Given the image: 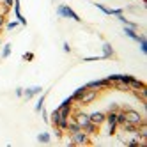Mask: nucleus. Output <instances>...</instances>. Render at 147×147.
<instances>
[{"label":"nucleus","instance_id":"1","mask_svg":"<svg viewBox=\"0 0 147 147\" xmlns=\"http://www.w3.org/2000/svg\"><path fill=\"white\" fill-rule=\"evenodd\" d=\"M124 122H131V124H135V126H140L142 122H144V119H142V113H138L136 110H131V108H128V110H124Z\"/></svg>","mask_w":147,"mask_h":147},{"label":"nucleus","instance_id":"2","mask_svg":"<svg viewBox=\"0 0 147 147\" xmlns=\"http://www.w3.org/2000/svg\"><path fill=\"white\" fill-rule=\"evenodd\" d=\"M57 14L62 16V18H71V20H75V22H82V18H80L75 11H73L69 5H64V4L57 7Z\"/></svg>","mask_w":147,"mask_h":147},{"label":"nucleus","instance_id":"3","mask_svg":"<svg viewBox=\"0 0 147 147\" xmlns=\"http://www.w3.org/2000/svg\"><path fill=\"white\" fill-rule=\"evenodd\" d=\"M71 142L75 145H90V135H87L85 131H78L71 135Z\"/></svg>","mask_w":147,"mask_h":147},{"label":"nucleus","instance_id":"4","mask_svg":"<svg viewBox=\"0 0 147 147\" xmlns=\"http://www.w3.org/2000/svg\"><path fill=\"white\" fill-rule=\"evenodd\" d=\"M85 89H92V90H99V89H108L112 87V82L108 78H103V80H94V82H89L83 85Z\"/></svg>","mask_w":147,"mask_h":147},{"label":"nucleus","instance_id":"5","mask_svg":"<svg viewBox=\"0 0 147 147\" xmlns=\"http://www.w3.org/2000/svg\"><path fill=\"white\" fill-rule=\"evenodd\" d=\"M98 98V90H92V89H85V92L82 94V98L78 99L82 105H89V103H92L94 99Z\"/></svg>","mask_w":147,"mask_h":147},{"label":"nucleus","instance_id":"6","mask_svg":"<svg viewBox=\"0 0 147 147\" xmlns=\"http://www.w3.org/2000/svg\"><path fill=\"white\" fill-rule=\"evenodd\" d=\"M89 119H90L94 124L101 126L105 121H107V113H103V112H92V113H89Z\"/></svg>","mask_w":147,"mask_h":147},{"label":"nucleus","instance_id":"7","mask_svg":"<svg viewBox=\"0 0 147 147\" xmlns=\"http://www.w3.org/2000/svg\"><path fill=\"white\" fill-rule=\"evenodd\" d=\"M43 92V87H30V89H23V96L25 99H32L36 94H41Z\"/></svg>","mask_w":147,"mask_h":147},{"label":"nucleus","instance_id":"8","mask_svg":"<svg viewBox=\"0 0 147 147\" xmlns=\"http://www.w3.org/2000/svg\"><path fill=\"white\" fill-rule=\"evenodd\" d=\"M103 59H115V50L110 43H103Z\"/></svg>","mask_w":147,"mask_h":147},{"label":"nucleus","instance_id":"9","mask_svg":"<svg viewBox=\"0 0 147 147\" xmlns=\"http://www.w3.org/2000/svg\"><path fill=\"white\" fill-rule=\"evenodd\" d=\"M82 131H85L87 135H96V133H98V124H94L92 121H89V122L82 128Z\"/></svg>","mask_w":147,"mask_h":147},{"label":"nucleus","instance_id":"10","mask_svg":"<svg viewBox=\"0 0 147 147\" xmlns=\"http://www.w3.org/2000/svg\"><path fill=\"white\" fill-rule=\"evenodd\" d=\"M144 87H145V83H144V82L136 80L135 76L131 78V82H129V90H140V89H144Z\"/></svg>","mask_w":147,"mask_h":147},{"label":"nucleus","instance_id":"11","mask_svg":"<svg viewBox=\"0 0 147 147\" xmlns=\"http://www.w3.org/2000/svg\"><path fill=\"white\" fill-rule=\"evenodd\" d=\"M67 131L73 135V133H78V131H82V128H80V124H78L75 119H73V121H69V122H67Z\"/></svg>","mask_w":147,"mask_h":147},{"label":"nucleus","instance_id":"12","mask_svg":"<svg viewBox=\"0 0 147 147\" xmlns=\"http://www.w3.org/2000/svg\"><path fill=\"white\" fill-rule=\"evenodd\" d=\"M124 34L128 36V37H131L133 41H136V43H138V39H140V36L136 34V32H135V30H133L131 27H128V25H126V27H124Z\"/></svg>","mask_w":147,"mask_h":147},{"label":"nucleus","instance_id":"13","mask_svg":"<svg viewBox=\"0 0 147 147\" xmlns=\"http://www.w3.org/2000/svg\"><path fill=\"white\" fill-rule=\"evenodd\" d=\"M107 121L108 124H117V110H110L107 113Z\"/></svg>","mask_w":147,"mask_h":147},{"label":"nucleus","instance_id":"14","mask_svg":"<svg viewBox=\"0 0 147 147\" xmlns=\"http://www.w3.org/2000/svg\"><path fill=\"white\" fill-rule=\"evenodd\" d=\"M50 138H51L50 133H39V135H37V142H39V144H43V145L50 144Z\"/></svg>","mask_w":147,"mask_h":147},{"label":"nucleus","instance_id":"15","mask_svg":"<svg viewBox=\"0 0 147 147\" xmlns=\"http://www.w3.org/2000/svg\"><path fill=\"white\" fill-rule=\"evenodd\" d=\"M59 121H60V112H59V108H55L53 112H51V124H53L55 128H57Z\"/></svg>","mask_w":147,"mask_h":147},{"label":"nucleus","instance_id":"16","mask_svg":"<svg viewBox=\"0 0 147 147\" xmlns=\"http://www.w3.org/2000/svg\"><path fill=\"white\" fill-rule=\"evenodd\" d=\"M46 94H48V92H43V96L37 99V103H36V112H41V110H43V105H45V99H46Z\"/></svg>","mask_w":147,"mask_h":147},{"label":"nucleus","instance_id":"17","mask_svg":"<svg viewBox=\"0 0 147 147\" xmlns=\"http://www.w3.org/2000/svg\"><path fill=\"white\" fill-rule=\"evenodd\" d=\"M11 57V43H5V46L2 48V59Z\"/></svg>","mask_w":147,"mask_h":147},{"label":"nucleus","instance_id":"18","mask_svg":"<svg viewBox=\"0 0 147 147\" xmlns=\"http://www.w3.org/2000/svg\"><path fill=\"white\" fill-rule=\"evenodd\" d=\"M83 92H85V87H80V89H76L75 92H73V96H71V98H73V101H78V99L82 98V94H83Z\"/></svg>","mask_w":147,"mask_h":147},{"label":"nucleus","instance_id":"19","mask_svg":"<svg viewBox=\"0 0 147 147\" xmlns=\"http://www.w3.org/2000/svg\"><path fill=\"white\" fill-rule=\"evenodd\" d=\"M138 43H140V50L144 51V53H147V39H145L144 36H140V39H138Z\"/></svg>","mask_w":147,"mask_h":147},{"label":"nucleus","instance_id":"20","mask_svg":"<svg viewBox=\"0 0 147 147\" xmlns=\"http://www.w3.org/2000/svg\"><path fill=\"white\" fill-rule=\"evenodd\" d=\"M0 4H2V7H5V9L11 11V7L14 5V0H0Z\"/></svg>","mask_w":147,"mask_h":147},{"label":"nucleus","instance_id":"21","mask_svg":"<svg viewBox=\"0 0 147 147\" xmlns=\"http://www.w3.org/2000/svg\"><path fill=\"white\" fill-rule=\"evenodd\" d=\"M23 60L32 62V60H34V53H32V51H25V53H23Z\"/></svg>","mask_w":147,"mask_h":147},{"label":"nucleus","instance_id":"22","mask_svg":"<svg viewBox=\"0 0 147 147\" xmlns=\"http://www.w3.org/2000/svg\"><path fill=\"white\" fill-rule=\"evenodd\" d=\"M96 7L99 9V11H101V13H105V14H110V9H108V7H105L103 4H96Z\"/></svg>","mask_w":147,"mask_h":147},{"label":"nucleus","instance_id":"23","mask_svg":"<svg viewBox=\"0 0 147 147\" xmlns=\"http://www.w3.org/2000/svg\"><path fill=\"white\" fill-rule=\"evenodd\" d=\"M73 103H75V101H73V98L69 96V98H66L64 101H62V103L59 105V107H67V105H73Z\"/></svg>","mask_w":147,"mask_h":147},{"label":"nucleus","instance_id":"24","mask_svg":"<svg viewBox=\"0 0 147 147\" xmlns=\"http://www.w3.org/2000/svg\"><path fill=\"white\" fill-rule=\"evenodd\" d=\"M18 25H20V22L16 20V22H11V23H7V25H5V28H7V30H13V28H16Z\"/></svg>","mask_w":147,"mask_h":147},{"label":"nucleus","instance_id":"25","mask_svg":"<svg viewBox=\"0 0 147 147\" xmlns=\"http://www.w3.org/2000/svg\"><path fill=\"white\" fill-rule=\"evenodd\" d=\"M110 14L119 16V14H122V9H110Z\"/></svg>","mask_w":147,"mask_h":147},{"label":"nucleus","instance_id":"26","mask_svg":"<svg viewBox=\"0 0 147 147\" xmlns=\"http://www.w3.org/2000/svg\"><path fill=\"white\" fill-rule=\"evenodd\" d=\"M101 57H83V62H89V60H98Z\"/></svg>","mask_w":147,"mask_h":147},{"label":"nucleus","instance_id":"27","mask_svg":"<svg viewBox=\"0 0 147 147\" xmlns=\"http://www.w3.org/2000/svg\"><path fill=\"white\" fill-rule=\"evenodd\" d=\"M16 96H18V98H22V96H23V89H22V87H18V89H16Z\"/></svg>","mask_w":147,"mask_h":147},{"label":"nucleus","instance_id":"28","mask_svg":"<svg viewBox=\"0 0 147 147\" xmlns=\"http://www.w3.org/2000/svg\"><path fill=\"white\" fill-rule=\"evenodd\" d=\"M62 48H64V51H66V53H69V51H71V46H69L67 43H64V45H62Z\"/></svg>","mask_w":147,"mask_h":147},{"label":"nucleus","instance_id":"29","mask_svg":"<svg viewBox=\"0 0 147 147\" xmlns=\"http://www.w3.org/2000/svg\"><path fill=\"white\" fill-rule=\"evenodd\" d=\"M55 136H57V138H62V129L55 128Z\"/></svg>","mask_w":147,"mask_h":147},{"label":"nucleus","instance_id":"30","mask_svg":"<svg viewBox=\"0 0 147 147\" xmlns=\"http://www.w3.org/2000/svg\"><path fill=\"white\" fill-rule=\"evenodd\" d=\"M41 113H43V119H45V122H48V112H46V110H41Z\"/></svg>","mask_w":147,"mask_h":147},{"label":"nucleus","instance_id":"31","mask_svg":"<svg viewBox=\"0 0 147 147\" xmlns=\"http://www.w3.org/2000/svg\"><path fill=\"white\" fill-rule=\"evenodd\" d=\"M0 14H2V4H0Z\"/></svg>","mask_w":147,"mask_h":147}]
</instances>
